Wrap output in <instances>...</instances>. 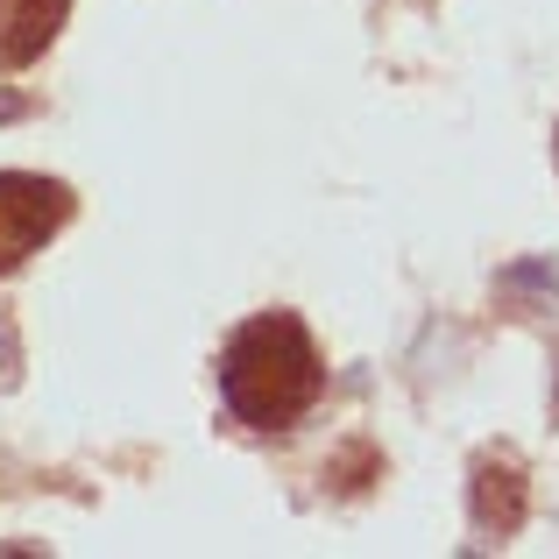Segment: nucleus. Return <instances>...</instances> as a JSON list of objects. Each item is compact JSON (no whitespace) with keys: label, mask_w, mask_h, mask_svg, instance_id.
Listing matches in <instances>:
<instances>
[{"label":"nucleus","mask_w":559,"mask_h":559,"mask_svg":"<svg viewBox=\"0 0 559 559\" xmlns=\"http://www.w3.org/2000/svg\"><path fill=\"white\" fill-rule=\"evenodd\" d=\"M319 390H326V361H319L305 319H290V312L248 319L227 341V355H219V396H227V411L241 425H255V432L298 425L305 411L319 404Z\"/></svg>","instance_id":"nucleus-1"},{"label":"nucleus","mask_w":559,"mask_h":559,"mask_svg":"<svg viewBox=\"0 0 559 559\" xmlns=\"http://www.w3.org/2000/svg\"><path fill=\"white\" fill-rule=\"evenodd\" d=\"M71 219V191L36 170H0V276L22 270L43 241Z\"/></svg>","instance_id":"nucleus-2"},{"label":"nucleus","mask_w":559,"mask_h":559,"mask_svg":"<svg viewBox=\"0 0 559 559\" xmlns=\"http://www.w3.org/2000/svg\"><path fill=\"white\" fill-rule=\"evenodd\" d=\"M467 510H475L481 538H510L524 524V475L510 461H481L475 489H467Z\"/></svg>","instance_id":"nucleus-3"},{"label":"nucleus","mask_w":559,"mask_h":559,"mask_svg":"<svg viewBox=\"0 0 559 559\" xmlns=\"http://www.w3.org/2000/svg\"><path fill=\"white\" fill-rule=\"evenodd\" d=\"M64 8L71 0H8V14H0V64H28V57L50 50V36L64 28Z\"/></svg>","instance_id":"nucleus-4"},{"label":"nucleus","mask_w":559,"mask_h":559,"mask_svg":"<svg viewBox=\"0 0 559 559\" xmlns=\"http://www.w3.org/2000/svg\"><path fill=\"white\" fill-rule=\"evenodd\" d=\"M496 290H503V298H559V262L552 255H538V262H518V270H503L496 276Z\"/></svg>","instance_id":"nucleus-5"}]
</instances>
